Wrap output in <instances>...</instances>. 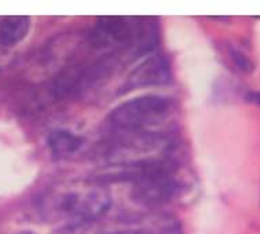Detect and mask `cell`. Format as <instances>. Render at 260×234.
<instances>
[{
    "label": "cell",
    "mask_w": 260,
    "mask_h": 234,
    "mask_svg": "<svg viewBox=\"0 0 260 234\" xmlns=\"http://www.w3.org/2000/svg\"><path fill=\"white\" fill-rule=\"evenodd\" d=\"M112 206L108 187L91 179L63 181L52 185L42 196V215L63 227H79L94 222Z\"/></svg>",
    "instance_id": "cell-1"
},
{
    "label": "cell",
    "mask_w": 260,
    "mask_h": 234,
    "mask_svg": "<svg viewBox=\"0 0 260 234\" xmlns=\"http://www.w3.org/2000/svg\"><path fill=\"white\" fill-rule=\"evenodd\" d=\"M160 40L158 22L153 18L102 17L90 32V44L98 50H112L141 57L153 51Z\"/></svg>",
    "instance_id": "cell-2"
},
{
    "label": "cell",
    "mask_w": 260,
    "mask_h": 234,
    "mask_svg": "<svg viewBox=\"0 0 260 234\" xmlns=\"http://www.w3.org/2000/svg\"><path fill=\"white\" fill-rule=\"evenodd\" d=\"M174 142L158 131H118L106 148L113 165H154L170 162Z\"/></svg>",
    "instance_id": "cell-3"
},
{
    "label": "cell",
    "mask_w": 260,
    "mask_h": 234,
    "mask_svg": "<svg viewBox=\"0 0 260 234\" xmlns=\"http://www.w3.org/2000/svg\"><path fill=\"white\" fill-rule=\"evenodd\" d=\"M174 109V102L161 95L135 96L116 106L109 115L110 124L118 131H156Z\"/></svg>",
    "instance_id": "cell-4"
},
{
    "label": "cell",
    "mask_w": 260,
    "mask_h": 234,
    "mask_svg": "<svg viewBox=\"0 0 260 234\" xmlns=\"http://www.w3.org/2000/svg\"><path fill=\"white\" fill-rule=\"evenodd\" d=\"M117 59L113 55L105 57L90 65H73L63 69L52 83V94L58 99H68L98 84L112 72Z\"/></svg>",
    "instance_id": "cell-5"
},
{
    "label": "cell",
    "mask_w": 260,
    "mask_h": 234,
    "mask_svg": "<svg viewBox=\"0 0 260 234\" xmlns=\"http://www.w3.org/2000/svg\"><path fill=\"white\" fill-rule=\"evenodd\" d=\"M182 190V183L174 175L172 162L157 168L133 185L134 200L146 207L164 206Z\"/></svg>",
    "instance_id": "cell-6"
},
{
    "label": "cell",
    "mask_w": 260,
    "mask_h": 234,
    "mask_svg": "<svg viewBox=\"0 0 260 234\" xmlns=\"http://www.w3.org/2000/svg\"><path fill=\"white\" fill-rule=\"evenodd\" d=\"M171 77L172 75L168 59L161 54H150L131 71L124 81L121 92L164 86L170 83Z\"/></svg>",
    "instance_id": "cell-7"
},
{
    "label": "cell",
    "mask_w": 260,
    "mask_h": 234,
    "mask_svg": "<svg viewBox=\"0 0 260 234\" xmlns=\"http://www.w3.org/2000/svg\"><path fill=\"white\" fill-rule=\"evenodd\" d=\"M83 138L67 129H55L48 135L47 144L50 152L55 158H69L83 146Z\"/></svg>",
    "instance_id": "cell-8"
},
{
    "label": "cell",
    "mask_w": 260,
    "mask_h": 234,
    "mask_svg": "<svg viewBox=\"0 0 260 234\" xmlns=\"http://www.w3.org/2000/svg\"><path fill=\"white\" fill-rule=\"evenodd\" d=\"M30 28L28 17H11L0 22V44L3 47H13L21 43Z\"/></svg>",
    "instance_id": "cell-9"
},
{
    "label": "cell",
    "mask_w": 260,
    "mask_h": 234,
    "mask_svg": "<svg viewBox=\"0 0 260 234\" xmlns=\"http://www.w3.org/2000/svg\"><path fill=\"white\" fill-rule=\"evenodd\" d=\"M229 57L232 59V63L237 71H240L244 75H249V73L255 71L253 61L240 48L234 47V46H229Z\"/></svg>",
    "instance_id": "cell-10"
},
{
    "label": "cell",
    "mask_w": 260,
    "mask_h": 234,
    "mask_svg": "<svg viewBox=\"0 0 260 234\" xmlns=\"http://www.w3.org/2000/svg\"><path fill=\"white\" fill-rule=\"evenodd\" d=\"M246 99L251 104H255V105L260 106V91H252V92H248L246 94Z\"/></svg>",
    "instance_id": "cell-11"
},
{
    "label": "cell",
    "mask_w": 260,
    "mask_h": 234,
    "mask_svg": "<svg viewBox=\"0 0 260 234\" xmlns=\"http://www.w3.org/2000/svg\"><path fill=\"white\" fill-rule=\"evenodd\" d=\"M108 234H142L139 230H121V231H113Z\"/></svg>",
    "instance_id": "cell-12"
},
{
    "label": "cell",
    "mask_w": 260,
    "mask_h": 234,
    "mask_svg": "<svg viewBox=\"0 0 260 234\" xmlns=\"http://www.w3.org/2000/svg\"><path fill=\"white\" fill-rule=\"evenodd\" d=\"M18 234H35V233H32V231H21V233Z\"/></svg>",
    "instance_id": "cell-13"
},
{
    "label": "cell",
    "mask_w": 260,
    "mask_h": 234,
    "mask_svg": "<svg viewBox=\"0 0 260 234\" xmlns=\"http://www.w3.org/2000/svg\"><path fill=\"white\" fill-rule=\"evenodd\" d=\"M259 204H260V200H259Z\"/></svg>",
    "instance_id": "cell-14"
}]
</instances>
